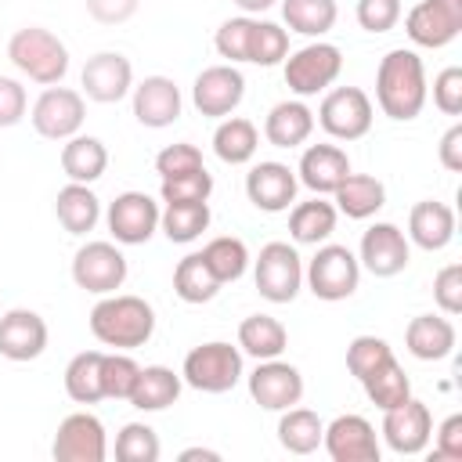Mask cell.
Here are the masks:
<instances>
[{
  "mask_svg": "<svg viewBox=\"0 0 462 462\" xmlns=\"http://www.w3.org/2000/svg\"><path fill=\"white\" fill-rule=\"evenodd\" d=\"M426 97H430V87H426L422 58L408 47L386 51L375 69V101H379L383 116L408 123L426 108Z\"/></svg>",
  "mask_w": 462,
  "mask_h": 462,
  "instance_id": "obj_1",
  "label": "cell"
},
{
  "mask_svg": "<svg viewBox=\"0 0 462 462\" xmlns=\"http://www.w3.org/2000/svg\"><path fill=\"white\" fill-rule=\"evenodd\" d=\"M83 119H87V97L72 87H47L36 101H32V112H29V123L40 137L47 141H69L83 130Z\"/></svg>",
  "mask_w": 462,
  "mask_h": 462,
  "instance_id": "obj_10",
  "label": "cell"
},
{
  "mask_svg": "<svg viewBox=\"0 0 462 462\" xmlns=\"http://www.w3.org/2000/svg\"><path fill=\"white\" fill-rule=\"evenodd\" d=\"M54 217L69 235H90L101 220V199L90 191V184L69 180L54 199Z\"/></svg>",
  "mask_w": 462,
  "mask_h": 462,
  "instance_id": "obj_30",
  "label": "cell"
},
{
  "mask_svg": "<svg viewBox=\"0 0 462 462\" xmlns=\"http://www.w3.org/2000/svg\"><path fill=\"white\" fill-rule=\"evenodd\" d=\"M7 58H11V65H14L25 79H32V83H40V87H54V83H61L65 72H69V47H65L51 29H43V25H25V29H18V32L7 40Z\"/></svg>",
  "mask_w": 462,
  "mask_h": 462,
  "instance_id": "obj_3",
  "label": "cell"
},
{
  "mask_svg": "<svg viewBox=\"0 0 462 462\" xmlns=\"http://www.w3.org/2000/svg\"><path fill=\"white\" fill-rule=\"evenodd\" d=\"M289 346V332L278 318L271 314H249L242 318L238 325V350L256 357V361H271V357H282Z\"/></svg>",
  "mask_w": 462,
  "mask_h": 462,
  "instance_id": "obj_32",
  "label": "cell"
},
{
  "mask_svg": "<svg viewBox=\"0 0 462 462\" xmlns=\"http://www.w3.org/2000/svg\"><path fill=\"white\" fill-rule=\"evenodd\" d=\"M390 357H393V346L383 336H354L350 346H346V372L361 383L372 368H379Z\"/></svg>",
  "mask_w": 462,
  "mask_h": 462,
  "instance_id": "obj_44",
  "label": "cell"
},
{
  "mask_svg": "<svg viewBox=\"0 0 462 462\" xmlns=\"http://www.w3.org/2000/svg\"><path fill=\"white\" fill-rule=\"evenodd\" d=\"M278 0H235V7L242 11V14H263V11H271Z\"/></svg>",
  "mask_w": 462,
  "mask_h": 462,
  "instance_id": "obj_56",
  "label": "cell"
},
{
  "mask_svg": "<svg viewBox=\"0 0 462 462\" xmlns=\"http://www.w3.org/2000/svg\"><path fill=\"white\" fill-rule=\"evenodd\" d=\"M433 105L444 116H458L462 112V69L448 65L433 76Z\"/></svg>",
  "mask_w": 462,
  "mask_h": 462,
  "instance_id": "obj_50",
  "label": "cell"
},
{
  "mask_svg": "<svg viewBox=\"0 0 462 462\" xmlns=\"http://www.w3.org/2000/svg\"><path fill=\"white\" fill-rule=\"evenodd\" d=\"M285 58H289V29H282L278 22H256L253 18L245 61H253L260 69H271V65H278Z\"/></svg>",
  "mask_w": 462,
  "mask_h": 462,
  "instance_id": "obj_41",
  "label": "cell"
},
{
  "mask_svg": "<svg viewBox=\"0 0 462 462\" xmlns=\"http://www.w3.org/2000/svg\"><path fill=\"white\" fill-rule=\"evenodd\" d=\"M375 108L372 97L361 87H336L321 97L314 123H321V130L336 141H361L372 130Z\"/></svg>",
  "mask_w": 462,
  "mask_h": 462,
  "instance_id": "obj_8",
  "label": "cell"
},
{
  "mask_svg": "<svg viewBox=\"0 0 462 462\" xmlns=\"http://www.w3.org/2000/svg\"><path fill=\"white\" fill-rule=\"evenodd\" d=\"M296 188H300L296 170L274 159H263L245 173V195L263 213H285L296 202Z\"/></svg>",
  "mask_w": 462,
  "mask_h": 462,
  "instance_id": "obj_21",
  "label": "cell"
},
{
  "mask_svg": "<svg viewBox=\"0 0 462 462\" xmlns=\"http://www.w3.org/2000/svg\"><path fill=\"white\" fill-rule=\"evenodd\" d=\"M242 375H245L242 350L231 346L227 339H209L191 346L180 365V379L199 393H227L238 386Z\"/></svg>",
  "mask_w": 462,
  "mask_h": 462,
  "instance_id": "obj_4",
  "label": "cell"
},
{
  "mask_svg": "<svg viewBox=\"0 0 462 462\" xmlns=\"http://www.w3.org/2000/svg\"><path fill=\"white\" fill-rule=\"evenodd\" d=\"M90 332L112 350H137L155 336V307L130 292H108L90 310Z\"/></svg>",
  "mask_w": 462,
  "mask_h": 462,
  "instance_id": "obj_2",
  "label": "cell"
},
{
  "mask_svg": "<svg viewBox=\"0 0 462 462\" xmlns=\"http://www.w3.org/2000/svg\"><path fill=\"white\" fill-rule=\"evenodd\" d=\"M173 292H177V300H184L191 307L195 303H209L220 292V282L206 267L202 253H188L184 260H177V267H173Z\"/></svg>",
  "mask_w": 462,
  "mask_h": 462,
  "instance_id": "obj_38",
  "label": "cell"
},
{
  "mask_svg": "<svg viewBox=\"0 0 462 462\" xmlns=\"http://www.w3.org/2000/svg\"><path fill=\"white\" fill-rule=\"evenodd\" d=\"M332 195H336V213H343L350 220H368L386 206V184L372 173H354L350 170Z\"/></svg>",
  "mask_w": 462,
  "mask_h": 462,
  "instance_id": "obj_27",
  "label": "cell"
},
{
  "mask_svg": "<svg viewBox=\"0 0 462 462\" xmlns=\"http://www.w3.org/2000/svg\"><path fill=\"white\" fill-rule=\"evenodd\" d=\"M253 282L267 303H292L303 289V260L296 245L289 242L260 245V256L253 260Z\"/></svg>",
  "mask_w": 462,
  "mask_h": 462,
  "instance_id": "obj_7",
  "label": "cell"
},
{
  "mask_svg": "<svg viewBox=\"0 0 462 462\" xmlns=\"http://www.w3.org/2000/svg\"><path fill=\"white\" fill-rule=\"evenodd\" d=\"M455 339H458L455 325L440 314H419L404 328V346L419 361H444L455 350Z\"/></svg>",
  "mask_w": 462,
  "mask_h": 462,
  "instance_id": "obj_25",
  "label": "cell"
},
{
  "mask_svg": "<svg viewBox=\"0 0 462 462\" xmlns=\"http://www.w3.org/2000/svg\"><path fill=\"white\" fill-rule=\"evenodd\" d=\"M361 386H365V397H368L379 411H390V408H397V404H404V401L411 397V379H408V372L401 368L397 357H390V361H383L379 368H372V372L361 379Z\"/></svg>",
  "mask_w": 462,
  "mask_h": 462,
  "instance_id": "obj_35",
  "label": "cell"
},
{
  "mask_svg": "<svg viewBox=\"0 0 462 462\" xmlns=\"http://www.w3.org/2000/svg\"><path fill=\"white\" fill-rule=\"evenodd\" d=\"M346 173H350V155L339 144H310L303 148L296 166V180L314 195H332Z\"/></svg>",
  "mask_w": 462,
  "mask_h": 462,
  "instance_id": "obj_23",
  "label": "cell"
},
{
  "mask_svg": "<svg viewBox=\"0 0 462 462\" xmlns=\"http://www.w3.org/2000/svg\"><path fill=\"white\" fill-rule=\"evenodd\" d=\"M336 217H339L336 206L325 202L321 195H314L307 202H292L289 206V235L300 245H321L336 231Z\"/></svg>",
  "mask_w": 462,
  "mask_h": 462,
  "instance_id": "obj_31",
  "label": "cell"
},
{
  "mask_svg": "<svg viewBox=\"0 0 462 462\" xmlns=\"http://www.w3.org/2000/svg\"><path fill=\"white\" fill-rule=\"evenodd\" d=\"M213 213H209V202H166L162 213H159V231L177 242V245H188L195 238H202V231L209 227Z\"/></svg>",
  "mask_w": 462,
  "mask_h": 462,
  "instance_id": "obj_36",
  "label": "cell"
},
{
  "mask_svg": "<svg viewBox=\"0 0 462 462\" xmlns=\"http://www.w3.org/2000/svg\"><path fill=\"white\" fill-rule=\"evenodd\" d=\"M303 282H307V289L318 300L339 303V300H350L357 292V285H361V263H357V256L346 245L321 242L318 253L303 267Z\"/></svg>",
  "mask_w": 462,
  "mask_h": 462,
  "instance_id": "obj_5",
  "label": "cell"
},
{
  "mask_svg": "<svg viewBox=\"0 0 462 462\" xmlns=\"http://www.w3.org/2000/svg\"><path fill=\"white\" fill-rule=\"evenodd\" d=\"M245 97V76L227 61V65H209L195 76L191 83V105L206 119H227Z\"/></svg>",
  "mask_w": 462,
  "mask_h": 462,
  "instance_id": "obj_16",
  "label": "cell"
},
{
  "mask_svg": "<svg viewBox=\"0 0 462 462\" xmlns=\"http://www.w3.org/2000/svg\"><path fill=\"white\" fill-rule=\"evenodd\" d=\"M101 350H79L69 365H65V393L76 404H97L105 397L101 390Z\"/></svg>",
  "mask_w": 462,
  "mask_h": 462,
  "instance_id": "obj_39",
  "label": "cell"
},
{
  "mask_svg": "<svg viewBox=\"0 0 462 462\" xmlns=\"http://www.w3.org/2000/svg\"><path fill=\"white\" fill-rule=\"evenodd\" d=\"M321 448L332 462H379V437L365 415H336L325 426Z\"/></svg>",
  "mask_w": 462,
  "mask_h": 462,
  "instance_id": "obj_19",
  "label": "cell"
},
{
  "mask_svg": "<svg viewBox=\"0 0 462 462\" xmlns=\"http://www.w3.org/2000/svg\"><path fill=\"white\" fill-rule=\"evenodd\" d=\"M433 458H462V415H448L437 426V444H433Z\"/></svg>",
  "mask_w": 462,
  "mask_h": 462,
  "instance_id": "obj_53",
  "label": "cell"
},
{
  "mask_svg": "<svg viewBox=\"0 0 462 462\" xmlns=\"http://www.w3.org/2000/svg\"><path fill=\"white\" fill-rule=\"evenodd\" d=\"M437 155H440V166H444V170L462 173V126H458V123H455V126H451V130L440 137Z\"/></svg>",
  "mask_w": 462,
  "mask_h": 462,
  "instance_id": "obj_54",
  "label": "cell"
},
{
  "mask_svg": "<svg viewBox=\"0 0 462 462\" xmlns=\"http://www.w3.org/2000/svg\"><path fill=\"white\" fill-rule=\"evenodd\" d=\"M137 372H141V365L126 350L105 354V361H101V390H105V397L126 401L130 390H134V383H137Z\"/></svg>",
  "mask_w": 462,
  "mask_h": 462,
  "instance_id": "obj_43",
  "label": "cell"
},
{
  "mask_svg": "<svg viewBox=\"0 0 462 462\" xmlns=\"http://www.w3.org/2000/svg\"><path fill=\"white\" fill-rule=\"evenodd\" d=\"M285 87L296 94V97H314L321 90H328L339 72H343V51L336 43H325V40H310L307 47L292 51L285 58Z\"/></svg>",
  "mask_w": 462,
  "mask_h": 462,
  "instance_id": "obj_6",
  "label": "cell"
},
{
  "mask_svg": "<svg viewBox=\"0 0 462 462\" xmlns=\"http://www.w3.org/2000/svg\"><path fill=\"white\" fill-rule=\"evenodd\" d=\"M282 18H285L289 32L321 40L336 25L339 7H336V0H282Z\"/></svg>",
  "mask_w": 462,
  "mask_h": 462,
  "instance_id": "obj_37",
  "label": "cell"
},
{
  "mask_svg": "<svg viewBox=\"0 0 462 462\" xmlns=\"http://www.w3.org/2000/svg\"><path fill=\"white\" fill-rule=\"evenodd\" d=\"M47 321L29 310V307H14L7 314H0V357L7 361H36L47 350Z\"/></svg>",
  "mask_w": 462,
  "mask_h": 462,
  "instance_id": "obj_22",
  "label": "cell"
},
{
  "mask_svg": "<svg viewBox=\"0 0 462 462\" xmlns=\"http://www.w3.org/2000/svg\"><path fill=\"white\" fill-rule=\"evenodd\" d=\"M195 458H202V462H220V451L202 448V444H195V448H184V451H180V462H195Z\"/></svg>",
  "mask_w": 462,
  "mask_h": 462,
  "instance_id": "obj_55",
  "label": "cell"
},
{
  "mask_svg": "<svg viewBox=\"0 0 462 462\" xmlns=\"http://www.w3.org/2000/svg\"><path fill=\"white\" fill-rule=\"evenodd\" d=\"M357 263L375 274V278H393L401 274L408 263H411V242L408 235L390 224V220H375L365 235H361V245H357Z\"/></svg>",
  "mask_w": 462,
  "mask_h": 462,
  "instance_id": "obj_12",
  "label": "cell"
},
{
  "mask_svg": "<svg viewBox=\"0 0 462 462\" xmlns=\"http://www.w3.org/2000/svg\"><path fill=\"white\" fill-rule=\"evenodd\" d=\"M310 134H314V112L300 97L278 101L263 119V137L274 148H300Z\"/></svg>",
  "mask_w": 462,
  "mask_h": 462,
  "instance_id": "obj_26",
  "label": "cell"
},
{
  "mask_svg": "<svg viewBox=\"0 0 462 462\" xmlns=\"http://www.w3.org/2000/svg\"><path fill=\"white\" fill-rule=\"evenodd\" d=\"M379 433H383L390 451H397V455H422L430 437H433V415H430V408L422 401L408 397L404 404L383 411V430Z\"/></svg>",
  "mask_w": 462,
  "mask_h": 462,
  "instance_id": "obj_18",
  "label": "cell"
},
{
  "mask_svg": "<svg viewBox=\"0 0 462 462\" xmlns=\"http://www.w3.org/2000/svg\"><path fill=\"white\" fill-rule=\"evenodd\" d=\"M455 238V209L437 202V199H422L411 206L408 213V242H415L426 253H440L448 242Z\"/></svg>",
  "mask_w": 462,
  "mask_h": 462,
  "instance_id": "obj_24",
  "label": "cell"
},
{
  "mask_svg": "<svg viewBox=\"0 0 462 462\" xmlns=\"http://www.w3.org/2000/svg\"><path fill=\"white\" fill-rule=\"evenodd\" d=\"M180 390H184V379L173 368H166V365H144L137 372V383H134V390H130L126 401L137 411H166L170 404H177Z\"/></svg>",
  "mask_w": 462,
  "mask_h": 462,
  "instance_id": "obj_28",
  "label": "cell"
},
{
  "mask_svg": "<svg viewBox=\"0 0 462 462\" xmlns=\"http://www.w3.org/2000/svg\"><path fill=\"white\" fill-rule=\"evenodd\" d=\"M404 32L415 47H448L462 32V0H419L404 14Z\"/></svg>",
  "mask_w": 462,
  "mask_h": 462,
  "instance_id": "obj_15",
  "label": "cell"
},
{
  "mask_svg": "<svg viewBox=\"0 0 462 462\" xmlns=\"http://www.w3.org/2000/svg\"><path fill=\"white\" fill-rule=\"evenodd\" d=\"M54 462H105L108 455V433L105 422L90 411H72L58 422L54 444H51Z\"/></svg>",
  "mask_w": 462,
  "mask_h": 462,
  "instance_id": "obj_11",
  "label": "cell"
},
{
  "mask_svg": "<svg viewBox=\"0 0 462 462\" xmlns=\"http://www.w3.org/2000/svg\"><path fill=\"white\" fill-rule=\"evenodd\" d=\"M433 300L448 318L462 314V263H448L433 274Z\"/></svg>",
  "mask_w": 462,
  "mask_h": 462,
  "instance_id": "obj_49",
  "label": "cell"
},
{
  "mask_svg": "<svg viewBox=\"0 0 462 462\" xmlns=\"http://www.w3.org/2000/svg\"><path fill=\"white\" fill-rule=\"evenodd\" d=\"M79 94L97 105H116L134 90V65L119 51H97L79 72Z\"/></svg>",
  "mask_w": 462,
  "mask_h": 462,
  "instance_id": "obj_17",
  "label": "cell"
},
{
  "mask_svg": "<svg viewBox=\"0 0 462 462\" xmlns=\"http://www.w3.org/2000/svg\"><path fill=\"white\" fill-rule=\"evenodd\" d=\"M321 437H325V422L318 419V411L310 408H285L282 419H278V444L289 451V455H310L321 448Z\"/></svg>",
  "mask_w": 462,
  "mask_h": 462,
  "instance_id": "obj_34",
  "label": "cell"
},
{
  "mask_svg": "<svg viewBox=\"0 0 462 462\" xmlns=\"http://www.w3.org/2000/svg\"><path fill=\"white\" fill-rule=\"evenodd\" d=\"M141 0H87V14L101 25H123L137 14Z\"/></svg>",
  "mask_w": 462,
  "mask_h": 462,
  "instance_id": "obj_52",
  "label": "cell"
},
{
  "mask_svg": "<svg viewBox=\"0 0 462 462\" xmlns=\"http://www.w3.org/2000/svg\"><path fill=\"white\" fill-rule=\"evenodd\" d=\"M256 148H260V130H256L253 119L227 116V119H220V126L213 130V152H217V159L227 162V166H245V162H253Z\"/></svg>",
  "mask_w": 462,
  "mask_h": 462,
  "instance_id": "obj_33",
  "label": "cell"
},
{
  "mask_svg": "<svg viewBox=\"0 0 462 462\" xmlns=\"http://www.w3.org/2000/svg\"><path fill=\"white\" fill-rule=\"evenodd\" d=\"M159 195H162V202H209L213 173L202 166V170H191V173H180V177H166L159 184Z\"/></svg>",
  "mask_w": 462,
  "mask_h": 462,
  "instance_id": "obj_45",
  "label": "cell"
},
{
  "mask_svg": "<svg viewBox=\"0 0 462 462\" xmlns=\"http://www.w3.org/2000/svg\"><path fill=\"white\" fill-rule=\"evenodd\" d=\"M162 444L148 422H126L116 433V458L119 462H159Z\"/></svg>",
  "mask_w": 462,
  "mask_h": 462,
  "instance_id": "obj_42",
  "label": "cell"
},
{
  "mask_svg": "<svg viewBox=\"0 0 462 462\" xmlns=\"http://www.w3.org/2000/svg\"><path fill=\"white\" fill-rule=\"evenodd\" d=\"M202 152L191 144V141H177V144H166L159 155H155V173L159 180L166 177H180V173H191V170H202Z\"/></svg>",
  "mask_w": 462,
  "mask_h": 462,
  "instance_id": "obj_47",
  "label": "cell"
},
{
  "mask_svg": "<svg viewBox=\"0 0 462 462\" xmlns=\"http://www.w3.org/2000/svg\"><path fill=\"white\" fill-rule=\"evenodd\" d=\"M130 94H134V119L148 130H166L184 112L180 87L170 76H144Z\"/></svg>",
  "mask_w": 462,
  "mask_h": 462,
  "instance_id": "obj_20",
  "label": "cell"
},
{
  "mask_svg": "<svg viewBox=\"0 0 462 462\" xmlns=\"http://www.w3.org/2000/svg\"><path fill=\"white\" fill-rule=\"evenodd\" d=\"M108 170V148L101 137L90 134H76L61 144V173L76 184H94L101 180Z\"/></svg>",
  "mask_w": 462,
  "mask_h": 462,
  "instance_id": "obj_29",
  "label": "cell"
},
{
  "mask_svg": "<svg viewBox=\"0 0 462 462\" xmlns=\"http://www.w3.org/2000/svg\"><path fill=\"white\" fill-rule=\"evenodd\" d=\"M130 274V263L119 249V242H83L72 256V282L83 289V292H94V296H108L116 289H123Z\"/></svg>",
  "mask_w": 462,
  "mask_h": 462,
  "instance_id": "obj_9",
  "label": "cell"
},
{
  "mask_svg": "<svg viewBox=\"0 0 462 462\" xmlns=\"http://www.w3.org/2000/svg\"><path fill=\"white\" fill-rule=\"evenodd\" d=\"M159 202L148 191H123L108 202V231L119 245H144L159 231Z\"/></svg>",
  "mask_w": 462,
  "mask_h": 462,
  "instance_id": "obj_13",
  "label": "cell"
},
{
  "mask_svg": "<svg viewBox=\"0 0 462 462\" xmlns=\"http://www.w3.org/2000/svg\"><path fill=\"white\" fill-rule=\"evenodd\" d=\"M249 397L263 408V411H285L292 404H300L303 397V375L296 365L271 357V361H256V368L245 375Z\"/></svg>",
  "mask_w": 462,
  "mask_h": 462,
  "instance_id": "obj_14",
  "label": "cell"
},
{
  "mask_svg": "<svg viewBox=\"0 0 462 462\" xmlns=\"http://www.w3.org/2000/svg\"><path fill=\"white\" fill-rule=\"evenodd\" d=\"M249 32H253V18L249 14H238V18H227L220 22L217 36H213V47L220 58H227L231 65L245 61V51H249Z\"/></svg>",
  "mask_w": 462,
  "mask_h": 462,
  "instance_id": "obj_46",
  "label": "cell"
},
{
  "mask_svg": "<svg viewBox=\"0 0 462 462\" xmlns=\"http://www.w3.org/2000/svg\"><path fill=\"white\" fill-rule=\"evenodd\" d=\"M357 25L365 32H390L401 22V0H357Z\"/></svg>",
  "mask_w": 462,
  "mask_h": 462,
  "instance_id": "obj_48",
  "label": "cell"
},
{
  "mask_svg": "<svg viewBox=\"0 0 462 462\" xmlns=\"http://www.w3.org/2000/svg\"><path fill=\"white\" fill-rule=\"evenodd\" d=\"M29 112V94L22 87V79L14 76H0V130L18 126Z\"/></svg>",
  "mask_w": 462,
  "mask_h": 462,
  "instance_id": "obj_51",
  "label": "cell"
},
{
  "mask_svg": "<svg viewBox=\"0 0 462 462\" xmlns=\"http://www.w3.org/2000/svg\"><path fill=\"white\" fill-rule=\"evenodd\" d=\"M202 260H206V267L213 271V278L220 282V285H227V282H238L245 271H249V249H245V242L242 238H235V235H220V238H209L206 245H202Z\"/></svg>",
  "mask_w": 462,
  "mask_h": 462,
  "instance_id": "obj_40",
  "label": "cell"
}]
</instances>
